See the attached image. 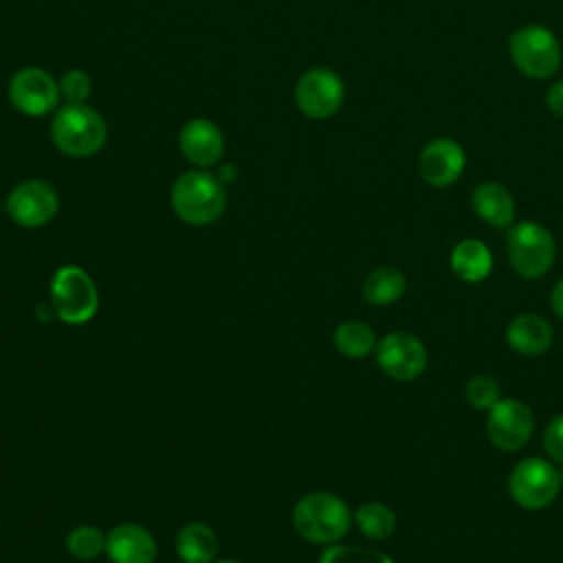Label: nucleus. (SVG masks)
<instances>
[{"label": "nucleus", "instance_id": "obj_1", "mask_svg": "<svg viewBox=\"0 0 563 563\" xmlns=\"http://www.w3.org/2000/svg\"><path fill=\"white\" fill-rule=\"evenodd\" d=\"M169 202L174 213L194 227L216 222L227 207L224 183L205 169H189L180 174L172 187Z\"/></svg>", "mask_w": 563, "mask_h": 563}, {"label": "nucleus", "instance_id": "obj_2", "mask_svg": "<svg viewBox=\"0 0 563 563\" xmlns=\"http://www.w3.org/2000/svg\"><path fill=\"white\" fill-rule=\"evenodd\" d=\"M106 136V121L90 106L66 103L55 110L51 123V139L62 154L73 158H88L103 147Z\"/></svg>", "mask_w": 563, "mask_h": 563}, {"label": "nucleus", "instance_id": "obj_3", "mask_svg": "<svg viewBox=\"0 0 563 563\" xmlns=\"http://www.w3.org/2000/svg\"><path fill=\"white\" fill-rule=\"evenodd\" d=\"M347 504L332 493H308L292 508L295 530L310 543L332 545L350 530Z\"/></svg>", "mask_w": 563, "mask_h": 563}, {"label": "nucleus", "instance_id": "obj_4", "mask_svg": "<svg viewBox=\"0 0 563 563\" xmlns=\"http://www.w3.org/2000/svg\"><path fill=\"white\" fill-rule=\"evenodd\" d=\"M51 308L68 325L90 321L99 310L97 284L75 264L59 266L51 279Z\"/></svg>", "mask_w": 563, "mask_h": 563}, {"label": "nucleus", "instance_id": "obj_5", "mask_svg": "<svg viewBox=\"0 0 563 563\" xmlns=\"http://www.w3.org/2000/svg\"><path fill=\"white\" fill-rule=\"evenodd\" d=\"M510 59L530 79H548L561 66V44L556 35L539 24L517 29L508 40Z\"/></svg>", "mask_w": 563, "mask_h": 563}, {"label": "nucleus", "instance_id": "obj_6", "mask_svg": "<svg viewBox=\"0 0 563 563\" xmlns=\"http://www.w3.org/2000/svg\"><path fill=\"white\" fill-rule=\"evenodd\" d=\"M508 262L523 279L545 275L554 262V238L537 222H519L508 231Z\"/></svg>", "mask_w": 563, "mask_h": 563}, {"label": "nucleus", "instance_id": "obj_7", "mask_svg": "<svg viewBox=\"0 0 563 563\" xmlns=\"http://www.w3.org/2000/svg\"><path fill=\"white\" fill-rule=\"evenodd\" d=\"M508 490L521 508L539 510L556 499L561 490V475L550 462L541 457H526L512 468Z\"/></svg>", "mask_w": 563, "mask_h": 563}, {"label": "nucleus", "instance_id": "obj_8", "mask_svg": "<svg viewBox=\"0 0 563 563\" xmlns=\"http://www.w3.org/2000/svg\"><path fill=\"white\" fill-rule=\"evenodd\" d=\"M9 101L26 117H44L59 103V81L37 66H24L9 79Z\"/></svg>", "mask_w": 563, "mask_h": 563}, {"label": "nucleus", "instance_id": "obj_9", "mask_svg": "<svg viewBox=\"0 0 563 563\" xmlns=\"http://www.w3.org/2000/svg\"><path fill=\"white\" fill-rule=\"evenodd\" d=\"M345 99V86L341 77L323 66L306 70L295 86L297 108L310 119L334 117Z\"/></svg>", "mask_w": 563, "mask_h": 563}, {"label": "nucleus", "instance_id": "obj_10", "mask_svg": "<svg viewBox=\"0 0 563 563\" xmlns=\"http://www.w3.org/2000/svg\"><path fill=\"white\" fill-rule=\"evenodd\" d=\"M59 211V196L46 180L31 178L11 189L7 196L9 218L24 229H40L48 224Z\"/></svg>", "mask_w": 563, "mask_h": 563}, {"label": "nucleus", "instance_id": "obj_11", "mask_svg": "<svg viewBox=\"0 0 563 563\" xmlns=\"http://www.w3.org/2000/svg\"><path fill=\"white\" fill-rule=\"evenodd\" d=\"M376 363L394 380H413L427 367V350L409 332H391L376 343Z\"/></svg>", "mask_w": 563, "mask_h": 563}, {"label": "nucleus", "instance_id": "obj_12", "mask_svg": "<svg viewBox=\"0 0 563 563\" xmlns=\"http://www.w3.org/2000/svg\"><path fill=\"white\" fill-rule=\"evenodd\" d=\"M532 413L519 400H497L488 409L486 433L488 440L501 451H519L532 435Z\"/></svg>", "mask_w": 563, "mask_h": 563}, {"label": "nucleus", "instance_id": "obj_13", "mask_svg": "<svg viewBox=\"0 0 563 563\" xmlns=\"http://www.w3.org/2000/svg\"><path fill=\"white\" fill-rule=\"evenodd\" d=\"M466 165L464 150L457 141L440 136L429 141L418 156V172L431 187H446L455 183Z\"/></svg>", "mask_w": 563, "mask_h": 563}, {"label": "nucleus", "instance_id": "obj_14", "mask_svg": "<svg viewBox=\"0 0 563 563\" xmlns=\"http://www.w3.org/2000/svg\"><path fill=\"white\" fill-rule=\"evenodd\" d=\"M180 154L196 167H211L224 154V136L220 128L209 119H191L178 134Z\"/></svg>", "mask_w": 563, "mask_h": 563}, {"label": "nucleus", "instance_id": "obj_15", "mask_svg": "<svg viewBox=\"0 0 563 563\" xmlns=\"http://www.w3.org/2000/svg\"><path fill=\"white\" fill-rule=\"evenodd\" d=\"M106 554L112 563H154L156 541L139 523H119L106 534Z\"/></svg>", "mask_w": 563, "mask_h": 563}, {"label": "nucleus", "instance_id": "obj_16", "mask_svg": "<svg viewBox=\"0 0 563 563\" xmlns=\"http://www.w3.org/2000/svg\"><path fill=\"white\" fill-rule=\"evenodd\" d=\"M552 325L539 314H519L506 328L508 345L519 354H541L552 345Z\"/></svg>", "mask_w": 563, "mask_h": 563}, {"label": "nucleus", "instance_id": "obj_17", "mask_svg": "<svg viewBox=\"0 0 563 563\" xmlns=\"http://www.w3.org/2000/svg\"><path fill=\"white\" fill-rule=\"evenodd\" d=\"M471 205L475 213L497 229L510 227L515 220V200L510 191L499 183H482L475 187L471 196Z\"/></svg>", "mask_w": 563, "mask_h": 563}, {"label": "nucleus", "instance_id": "obj_18", "mask_svg": "<svg viewBox=\"0 0 563 563\" xmlns=\"http://www.w3.org/2000/svg\"><path fill=\"white\" fill-rule=\"evenodd\" d=\"M218 548L216 530L202 521L185 523L176 534V552L183 563H213Z\"/></svg>", "mask_w": 563, "mask_h": 563}, {"label": "nucleus", "instance_id": "obj_19", "mask_svg": "<svg viewBox=\"0 0 563 563\" xmlns=\"http://www.w3.org/2000/svg\"><path fill=\"white\" fill-rule=\"evenodd\" d=\"M451 268L460 279L475 284L488 277L493 268V255L484 242L462 240L451 251Z\"/></svg>", "mask_w": 563, "mask_h": 563}, {"label": "nucleus", "instance_id": "obj_20", "mask_svg": "<svg viewBox=\"0 0 563 563\" xmlns=\"http://www.w3.org/2000/svg\"><path fill=\"white\" fill-rule=\"evenodd\" d=\"M407 279L394 266H380L372 271L363 282V297L374 306H387L405 295Z\"/></svg>", "mask_w": 563, "mask_h": 563}, {"label": "nucleus", "instance_id": "obj_21", "mask_svg": "<svg viewBox=\"0 0 563 563\" xmlns=\"http://www.w3.org/2000/svg\"><path fill=\"white\" fill-rule=\"evenodd\" d=\"M334 347L350 358H363L376 347L374 330L363 321H343L334 330Z\"/></svg>", "mask_w": 563, "mask_h": 563}, {"label": "nucleus", "instance_id": "obj_22", "mask_svg": "<svg viewBox=\"0 0 563 563\" xmlns=\"http://www.w3.org/2000/svg\"><path fill=\"white\" fill-rule=\"evenodd\" d=\"M356 526L358 530L367 537V539H374V541H380V539H387L394 528H396V515L391 508H387L385 504L380 501H367L363 504L356 515Z\"/></svg>", "mask_w": 563, "mask_h": 563}, {"label": "nucleus", "instance_id": "obj_23", "mask_svg": "<svg viewBox=\"0 0 563 563\" xmlns=\"http://www.w3.org/2000/svg\"><path fill=\"white\" fill-rule=\"evenodd\" d=\"M70 556L79 561H92L106 552V534L95 526H77L66 537Z\"/></svg>", "mask_w": 563, "mask_h": 563}, {"label": "nucleus", "instance_id": "obj_24", "mask_svg": "<svg viewBox=\"0 0 563 563\" xmlns=\"http://www.w3.org/2000/svg\"><path fill=\"white\" fill-rule=\"evenodd\" d=\"M319 563H394L389 556L361 545H330Z\"/></svg>", "mask_w": 563, "mask_h": 563}, {"label": "nucleus", "instance_id": "obj_25", "mask_svg": "<svg viewBox=\"0 0 563 563\" xmlns=\"http://www.w3.org/2000/svg\"><path fill=\"white\" fill-rule=\"evenodd\" d=\"M92 92V79L81 68H70L59 79V95L66 99V103H86V99Z\"/></svg>", "mask_w": 563, "mask_h": 563}, {"label": "nucleus", "instance_id": "obj_26", "mask_svg": "<svg viewBox=\"0 0 563 563\" xmlns=\"http://www.w3.org/2000/svg\"><path fill=\"white\" fill-rule=\"evenodd\" d=\"M464 394L475 409H490L499 400V385L490 376H473Z\"/></svg>", "mask_w": 563, "mask_h": 563}, {"label": "nucleus", "instance_id": "obj_27", "mask_svg": "<svg viewBox=\"0 0 563 563\" xmlns=\"http://www.w3.org/2000/svg\"><path fill=\"white\" fill-rule=\"evenodd\" d=\"M543 446H545V453H548L554 462H561V464H563V413H559L556 418H552L550 424L545 427Z\"/></svg>", "mask_w": 563, "mask_h": 563}, {"label": "nucleus", "instance_id": "obj_28", "mask_svg": "<svg viewBox=\"0 0 563 563\" xmlns=\"http://www.w3.org/2000/svg\"><path fill=\"white\" fill-rule=\"evenodd\" d=\"M545 106H548V110H550L552 114H556V117L563 119V79L556 81V84H552V86L548 88V92H545Z\"/></svg>", "mask_w": 563, "mask_h": 563}, {"label": "nucleus", "instance_id": "obj_29", "mask_svg": "<svg viewBox=\"0 0 563 563\" xmlns=\"http://www.w3.org/2000/svg\"><path fill=\"white\" fill-rule=\"evenodd\" d=\"M550 303H552V310L556 312V317L563 319V277L554 284L552 295H550Z\"/></svg>", "mask_w": 563, "mask_h": 563}, {"label": "nucleus", "instance_id": "obj_30", "mask_svg": "<svg viewBox=\"0 0 563 563\" xmlns=\"http://www.w3.org/2000/svg\"><path fill=\"white\" fill-rule=\"evenodd\" d=\"M213 563H242L238 559H220V561H213Z\"/></svg>", "mask_w": 563, "mask_h": 563}, {"label": "nucleus", "instance_id": "obj_31", "mask_svg": "<svg viewBox=\"0 0 563 563\" xmlns=\"http://www.w3.org/2000/svg\"><path fill=\"white\" fill-rule=\"evenodd\" d=\"M559 475H561V484H563V471H561V473H559Z\"/></svg>", "mask_w": 563, "mask_h": 563}]
</instances>
